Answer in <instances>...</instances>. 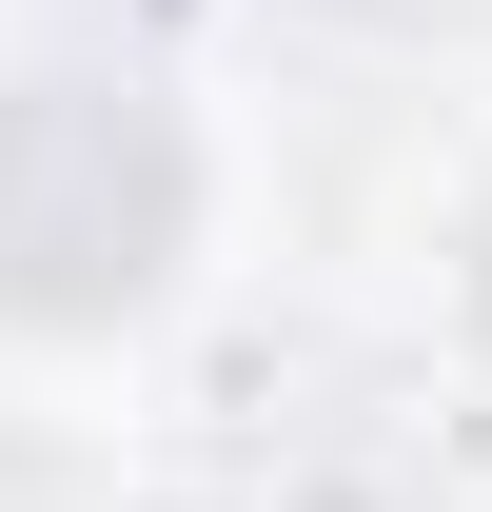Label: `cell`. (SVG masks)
<instances>
[{
	"instance_id": "1",
	"label": "cell",
	"mask_w": 492,
	"mask_h": 512,
	"mask_svg": "<svg viewBox=\"0 0 492 512\" xmlns=\"http://www.w3.org/2000/svg\"><path fill=\"white\" fill-rule=\"evenodd\" d=\"M178 217H197V158L138 79L99 60L0 79V316H138Z\"/></svg>"
},
{
	"instance_id": "2",
	"label": "cell",
	"mask_w": 492,
	"mask_h": 512,
	"mask_svg": "<svg viewBox=\"0 0 492 512\" xmlns=\"http://www.w3.org/2000/svg\"><path fill=\"white\" fill-rule=\"evenodd\" d=\"M473 316H492V256H473Z\"/></svg>"
}]
</instances>
